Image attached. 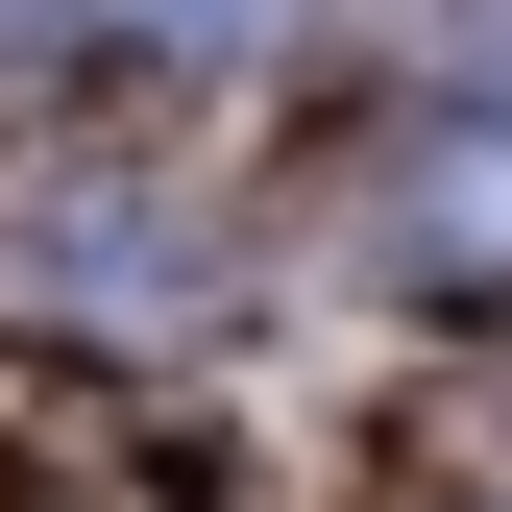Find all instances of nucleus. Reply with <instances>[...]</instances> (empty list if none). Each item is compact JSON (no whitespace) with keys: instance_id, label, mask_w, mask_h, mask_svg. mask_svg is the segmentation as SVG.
I'll return each mask as SVG.
<instances>
[{"instance_id":"1","label":"nucleus","mask_w":512,"mask_h":512,"mask_svg":"<svg viewBox=\"0 0 512 512\" xmlns=\"http://www.w3.org/2000/svg\"><path fill=\"white\" fill-rule=\"evenodd\" d=\"M415 269H512V122H439L415 147Z\"/></svg>"},{"instance_id":"2","label":"nucleus","mask_w":512,"mask_h":512,"mask_svg":"<svg viewBox=\"0 0 512 512\" xmlns=\"http://www.w3.org/2000/svg\"><path fill=\"white\" fill-rule=\"evenodd\" d=\"M74 25H122V49H269L293 0H74Z\"/></svg>"}]
</instances>
